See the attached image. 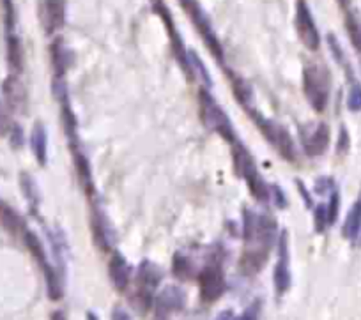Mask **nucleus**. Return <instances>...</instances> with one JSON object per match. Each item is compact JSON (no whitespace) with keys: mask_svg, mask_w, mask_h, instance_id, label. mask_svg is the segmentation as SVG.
I'll use <instances>...</instances> for the list:
<instances>
[{"mask_svg":"<svg viewBox=\"0 0 361 320\" xmlns=\"http://www.w3.org/2000/svg\"><path fill=\"white\" fill-rule=\"evenodd\" d=\"M11 126H13V124H11V120H9L8 112H6L4 103L0 101V134L8 133V131L11 130Z\"/></svg>","mask_w":361,"mask_h":320,"instance_id":"obj_25","label":"nucleus"},{"mask_svg":"<svg viewBox=\"0 0 361 320\" xmlns=\"http://www.w3.org/2000/svg\"><path fill=\"white\" fill-rule=\"evenodd\" d=\"M22 184H23V193H25L30 200H36V197H34V193H36V190H34V181L30 179L27 174L22 175Z\"/></svg>","mask_w":361,"mask_h":320,"instance_id":"obj_28","label":"nucleus"},{"mask_svg":"<svg viewBox=\"0 0 361 320\" xmlns=\"http://www.w3.org/2000/svg\"><path fill=\"white\" fill-rule=\"evenodd\" d=\"M216 320H234V313H232L231 309H227V312L220 313V316H218Z\"/></svg>","mask_w":361,"mask_h":320,"instance_id":"obj_31","label":"nucleus"},{"mask_svg":"<svg viewBox=\"0 0 361 320\" xmlns=\"http://www.w3.org/2000/svg\"><path fill=\"white\" fill-rule=\"evenodd\" d=\"M108 274H110V279H112L114 287L117 291H126L128 285H130V265H128V262L124 260L119 251H116L110 262H108Z\"/></svg>","mask_w":361,"mask_h":320,"instance_id":"obj_12","label":"nucleus"},{"mask_svg":"<svg viewBox=\"0 0 361 320\" xmlns=\"http://www.w3.org/2000/svg\"><path fill=\"white\" fill-rule=\"evenodd\" d=\"M0 204H2V200H0Z\"/></svg>","mask_w":361,"mask_h":320,"instance_id":"obj_35","label":"nucleus"},{"mask_svg":"<svg viewBox=\"0 0 361 320\" xmlns=\"http://www.w3.org/2000/svg\"><path fill=\"white\" fill-rule=\"evenodd\" d=\"M268 255L269 250L268 248H262V246H254V248H248V250L243 253L241 260H239V267L245 274L252 276L257 274L264 264L268 262Z\"/></svg>","mask_w":361,"mask_h":320,"instance_id":"obj_13","label":"nucleus"},{"mask_svg":"<svg viewBox=\"0 0 361 320\" xmlns=\"http://www.w3.org/2000/svg\"><path fill=\"white\" fill-rule=\"evenodd\" d=\"M291 267H289V241H287V232H283L280 237L278 248V264L275 267V291L276 295H283L291 288Z\"/></svg>","mask_w":361,"mask_h":320,"instance_id":"obj_8","label":"nucleus"},{"mask_svg":"<svg viewBox=\"0 0 361 320\" xmlns=\"http://www.w3.org/2000/svg\"><path fill=\"white\" fill-rule=\"evenodd\" d=\"M339 2H340V4H342V6H347V4H349V2H350V0H339Z\"/></svg>","mask_w":361,"mask_h":320,"instance_id":"obj_34","label":"nucleus"},{"mask_svg":"<svg viewBox=\"0 0 361 320\" xmlns=\"http://www.w3.org/2000/svg\"><path fill=\"white\" fill-rule=\"evenodd\" d=\"M186 305V295L175 285H168L156 299V320L165 319L172 312H177V309H183Z\"/></svg>","mask_w":361,"mask_h":320,"instance_id":"obj_9","label":"nucleus"},{"mask_svg":"<svg viewBox=\"0 0 361 320\" xmlns=\"http://www.w3.org/2000/svg\"><path fill=\"white\" fill-rule=\"evenodd\" d=\"M161 281V272L151 262H142V265L138 267V276H137V306H140L142 312L149 309V306L153 305V295L156 291L158 283Z\"/></svg>","mask_w":361,"mask_h":320,"instance_id":"obj_4","label":"nucleus"},{"mask_svg":"<svg viewBox=\"0 0 361 320\" xmlns=\"http://www.w3.org/2000/svg\"><path fill=\"white\" fill-rule=\"evenodd\" d=\"M30 144H32V151L36 154V160L39 165H46V153H48V140H46V131L43 124H36L32 130V137H30Z\"/></svg>","mask_w":361,"mask_h":320,"instance_id":"obj_16","label":"nucleus"},{"mask_svg":"<svg viewBox=\"0 0 361 320\" xmlns=\"http://www.w3.org/2000/svg\"><path fill=\"white\" fill-rule=\"evenodd\" d=\"M50 320H67V319H66V315H64V313L60 312V309H57V312L52 313Z\"/></svg>","mask_w":361,"mask_h":320,"instance_id":"obj_32","label":"nucleus"},{"mask_svg":"<svg viewBox=\"0 0 361 320\" xmlns=\"http://www.w3.org/2000/svg\"><path fill=\"white\" fill-rule=\"evenodd\" d=\"M328 223H335L336 220V214H339V193H333L332 195V200H329V209L328 211Z\"/></svg>","mask_w":361,"mask_h":320,"instance_id":"obj_27","label":"nucleus"},{"mask_svg":"<svg viewBox=\"0 0 361 320\" xmlns=\"http://www.w3.org/2000/svg\"><path fill=\"white\" fill-rule=\"evenodd\" d=\"M50 55H52V66L53 71H55L57 78H62L67 67V57L66 48H64L60 39H55V41L52 43V46H50Z\"/></svg>","mask_w":361,"mask_h":320,"instance_id":"obj_20","label":"nucleus"},{"mask_svg":"<svg viewBox=\"0 0 361 320\" xmlns=\"http://www.w3.org/2000/svg\"><path fill=\"white\" fill-rule=\"evenodd\" d=\"M296 30H298L299 39H301V43L306 48H319V30H317L315 22L312 18V13H310L308 6L305 4V0H298V6H296Z\"/></svg>","mask_w":361,"mask_h":320,"instance_id":"obj_6","label":"nucleus"},{"mask_svg":"<svg viewBox=\"0 0 361 320\" xmlns=\"http://www.w3.org/2000/svg\"><path fill=\"white\" fill-rule=\"evenodd\" d=\"M234 158H236V168H238L239 174L246 179L252 195H254L257 200H266V198H268V188H266V183L262 181L261 174H259L257 167H255L254 160H252V156L248 154V151H246L245 147L236 144Z\"/></svg>","mask_w":361,"mask_h":320,"instance_id":"obj_3","label":"nucleus"},{"mask_svg":"<svg viewBox=\"0 0 361 320\" xmlns=\"http://www.w3.org/2000/svg\"><path fill=\"white\" fill-rule=\"evenodd\" d=\"M8 62L11 67L13 75H20L23 69V48L22 43L16 36L9 34L8 38Z\"/></svg>","mask_w":361,"mask_h":320,"instance_id":"obj_17","label":"nucleus"},{"mask_svg":"<svg viewBox=\"0 0 361 320\" xmlns=\"http://www.w3.org/2000/svg\"><path fill=\"white\" fill-rule=\"evenodd\" d=\"M172 271H174V274L177 276L179 279H188L193 276V267H191L190 258L183 257V255H175Z\"/></svg>","mask_w":361,"mask_h":320,"instance_id":"obj_22","label":"nucleus"},{"mask_svg":"<svg viewBox=\"0 0 361 320\" xmlns=\"http://www.w3.org/2000/svg\"><path fill=\"white\" fill-rule=\"evenodd\" d=\"M347 106L350 112H360L361 110V85H353L347 96Z\"/></svg>","mask_w":361,"mask_h":320,"instance_id":"obj_23","label":"nucleus"},{"mask_svg":"<svg viewBox=\"0 0 361 320\" xmlns=\"http://www.w3.org/2000/svg\"><path fill=\"white\" fill-rule=\"evenodd\" d=\"M198 287H200V298L205 302H214L220 299L225 292V276L220 264H211L202 269L198 274Z\"/></svg>","mask_w":361,"mask_h":320,"instance_id":"obj_5","label":"nucleus"},{"mask_svg":"<svg viewBox=\"0 0 361 320\" xmlns=\"http://www.w3.org/2000/svg\"><path fill=\"white\" fill-rule=\"evenodd\" d=\"M326 223H328V212L324 207H317L315 211V228L317 232H324L326 228Z\"/></svg>","mask_w":361,"mask_h":320,"instance_id":"obj_26","label":"nucleus"},{"mask_svg":"<svg viewBox=\"0 0 361 320\" xmlns=\"http://www.w3.org/2000/svg\"><path fill=\"white\" fill-rule=\"evenodd\" d=\"M349 149V134H347L346 127H342V133H340V141H339V151L340 153H346Z\"/></svg>","mask_w":361,"mask_h":320,"instance_id":"obj_29","label":"nucleus"},{"mask_svg":"<svg viewBox=\"0 0 361 320\" xmlns=\"http://www.w3.org/2000/svg\"><path fill=\"white\" fill-rule=\"evenodd\" d=\"M87 320H100V319H97V316L94 315L93 312H89V313H87Z\"/></svg>","mask_w":361,"mask_h":320,"instance_id":"obj_33","label":"nucleus"},{"mask_svg":"<svg viewBox=\"0 0 361 320\" xmlns=\"http://www.w3.org/2000/svg\"><path fill=\"white\" fill-rule=\"evenodd\" d=\"M2 94H4V101L8 104V109H11L13 112H22L25 109L27 92L23 83L20 82L18 75H9L2 82Z\"/></svg>","mask_w":361,"mask_h":320,"instance_id":"obj_10","label":"nucleus"},{"mask_svg":"<svg viewBox=\"0 0 361 320\" xmlns=\"http://www.w3.org/2000/svg\"><path fill=\"white\" fill-rule=\"evenodd\" d=\"M329 140H332V131H329L328 124H319L317 130L310 134V138L306 140L305 151L308 156H322L329 147Z\"/></svg>","mask_w":361,"mask_h":320,"instance_id":"obj_14","label":"nucleus"},{"mask_svg":"<svg viewBox=\"0 0 361 320\" xmlns=\"http://www.w3.org/2000/svg\"><path fill=\"white\" fill-rule=\"evenodd\" d=\"M198 103H200V113L205 126L211 127L212 131H216L225 140L234 141V127H232V123L229 120L227 113L222 110L220 104L216 103L214 97L207 90H200L198 92Z\"/></svg>","mask_w":361,"mask_h":320,"instance_id":"obj_2","label":"nucleus"},{"mask_svg":"<svg viewBox=\"0 0 361 320\" xmlns=\"http://www.w3.org/2000/svg\"><path fill=\"white\" fill-rule=\"evenodd\" d=\"M346 27L353 46L357 50V52H361V20L357 18V15L349 13L346 18Z\"/></svg>","mask_w":361,"mask_h":320,"instance_id":"obj_21","label":"nucleus"},{"mask_svg":"<svg viewBox=\"0 0 361 320\" xmlns=\"http://www.w3.org/2000/svg\"><path fill=\"white\" fill-rule=\"evenodd\" d=\"M259 315H261V302L257 301L250 306V308H246V312L243 313L239 319H234V320H259Z\"/></svg>","mask_w":361,"mask_h":320,"instance_id":"obj_24","label":"nucleus"},{"mask_svg":"<svg viewBox=\"0 0 361 320\" xmlns=\"http://www.w3.org/2000/svg\"><path fill=\"white\" fill-rule=\"evenodd\" d=\"M23 239H25V246L29 248L30 253L34 255V258H36V260H38V264L43 267V272L48 271L52 265L48 264V258H46L45 248H43V244H41V241L38 239V235L34 234V232L27 230V228H25V230H23Z\"/></svg>","mask_w":361,"mask_h":320,"instance_id":"obj_15","label":"nucleus"},{"mask_svg":"<svg viewBox=\"0 0 361 320\" xmlns=\"http://www.w3.org/2000/svg\"><path fill=\"white\" fill-rule=\"evenodd\" d=\"M66 22V0H45L43 4V25L48 34L62 29Z\"/></svg>","mask_w":361,"mask_h":320,"instance_id":"obj_11","label":"nucleus"},{"mask_svg":"<svg viewBox=\"0 0 361 320\" xmlns=\"http://www.w3.org/2000/svg\"><path fill=\"white\" fill-rule=\"evenodd\" d=\"M303 85H305V96L315 112H324L329 99V76L328 73L319 66L305 67L303 71Z\"/></svg>","mask_w":361,"mask_h":320,"instance_id":"obj_1","label":"nucleus"},{"mask_svg":"<svg viewBox=\"0 0 361 320\" xmlns=\"http://www.w3.org/2000/svg\"><path fill=\"white\" fill-rule=\"evenodd\" d=\"M0 223L11 234H18V232L25 230V225H23L18 212L9 207V205H6L4 202L0 204Z\"/></svg>","mask_w":361,"mask_h":320,"instance_id":"obj_18","label":"nucleus"},{"mask_svg":"<svg viewBox=\"0 0 361 320\" xmlns=\"http://www.w3.org/2000/svg\"><path fill=\"white\" fill-rule=\"evenodd\" d=\"M361 232V200H357L356 204L350 207L349 214H347L346 225H343V235L347 239H356L357 234Z\"/></svg>","mask_w":361,"mask_h":320,"instance_id":"obj_19","label":"nucleus"},{"mask_svg":"<svg viewBox=\"0 0 361 320\" xmlns=\"http://www.w3.org/2000/svg\"><path fill=\"white\" fill-rule=\"evenodd\" d=\"M259 126L262 127V133L268 137V140L271 141L273 146H275V149L278 151L285 160L294 161V141H292L291 134H289V131H287L285 127L273 123V120L266 119H259Z\"/></svg>","mask_w":361,"mask_h":320,"instance_id":"obj_7","label":"nucleus"},{"mask_svg":"<svg viewBox=\"0 0 361 320\" xmlns=\"http://www.w3.org/2000/svg\"><path fill=\"white\" fill-rule=\"evenodd\" d=\"M114 320H131V319L126 312H123V309H116V312H114Z\"/></svg>","mask_w":361,"mask_h":320,"instance_id":"obj_30","label":"nucleus"}]
</instances>
